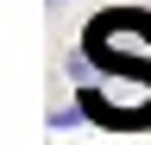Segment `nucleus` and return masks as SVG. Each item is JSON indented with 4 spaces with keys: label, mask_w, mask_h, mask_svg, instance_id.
Returning a JSON list of instances; mask_svg holds the SVG:
<instances>
[{
    "label": "nucleus",
    "mask_w": 151,
    "mask_h": 145,
    "mask_svg": "<svg viewBox=\"0 0 151 145\" xmlns=\"http://www.w3.org/2000/svg\"><path fill=\"white\" fill-rule=\"evenodd\" d=\"M88 32H107V38H139L151 44V13L145 6H107V13H94Z\"/></svg>",
    "instance_id": "obj_1"
},
{
    "label": "nucleus",
    "mask_w": 151,
    "mask_h": 145,
    "mask_svg": "<svg viewBox=\"0 0 151 145\" xmlns=\"http://www.w3.org/2000/svg\"><path fill=\"white\" fill-rule=\"evenodd\" d=\"M44 6H50V13H57V6H63V0H44Z\"/></svg>",
    "instance_id": "obj_2"
}]
</instances>
